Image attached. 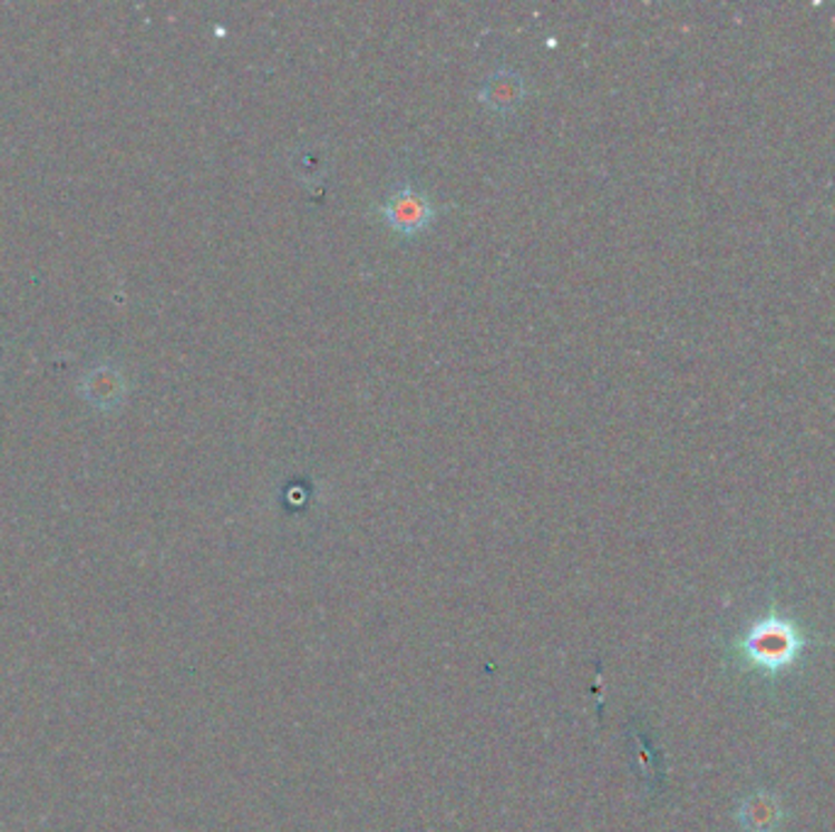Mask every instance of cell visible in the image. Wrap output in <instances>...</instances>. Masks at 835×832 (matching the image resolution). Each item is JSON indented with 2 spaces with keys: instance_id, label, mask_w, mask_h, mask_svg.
I'll return each mask as SVG.
<instances>
[{
  "instance_id": "obj_3",
  "label": "cell",
  "mask_w": 835,
  "mask_h": 832,
  "mask_svg": "<svg viewBox=\"0 0 835 832\" xmlns=\"http://www.w3.org/2000/svg\"><path fill=\"white\" fill-rule=\"evenodd\" d=\"M525 98V79L511 67L489 74L479 86V100L494 112H513Z\"/></svg>"
},
{
  "instance_id": "obj_1",
  "label": "cell",
  "mask_w": 835,
  "mask_h": 832,
  "mask_svg": "<svg viewBox=\"0 0 835 832\" xmlns=\"http://www.w3.org/2000/svg\"><path fill=\"white\" fill-rule=\"evenodd\" d=\"M742 652L753 667L765 672H781L792 667L806 647V639L792 620L781 616H767L757 620L742 639Z\"/></svg>"
},
{
  "instance_id": "obj_2",
  "label": "cell",
  "mask_w": 835,
  "mask_h": 832,
  "mask_svg": "<svg viewBox=\"0 0 835 832\" xmlns=\"http://www.w3.org/2000/svg\"><path fill=\"white\" fill-rule=\"evenodd\" d=\"M379 215L396 235L416 237L433 225L438 217V206L428 194L410 184V178H401L379 206Z\"/></svg>"
},
{
  "instance_id": "obj_4",
  "label": "cell",
  "mask_w": 835,
  "mask_h": 832,
  "mask_svg": "<svg viewBox=\"0 0 835 832\" xmlns=\"http://www.w3.org/2000/svg\"><path fill=\"white\" fill-rule=\"evenodd\" d=\"M740 823L748 832H775L781 823V805L769 793H755L740 805Z\"/></svg>"
}]
</instances>
